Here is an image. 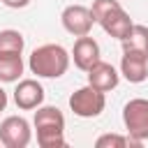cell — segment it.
Wrapping results in <instances>:
<instances>
[{
  "instance_id": "obj_1",
  "label": "cell",
  "mask_w": 148,
  "mask_h": 148,
  "mask_svg": "<svg viewBox=\"0 0 148 148\" xmlns=\"http://www.w3.org/2000/svg\"><path fill=\"white\" fill-rule=\"evenodd\" d=\"M69 53L65 46L60 44H42L32 51L28 67L32 74L42 76V79H60L67 67H69Z\"/></svg>"
},
{
  "instance_id": "obj_2",
  "label": "cell",
  "mask_w": 148,
  "mask_h": 148,
  "mask_svg": "<svg viewBox=\"0 0 148 148\" xmlns=\"http://www.w3.org/2000/svg\"><path fill=\"white\" fill-rule=\"evenodd\" d=\"M123 123L127 130V136L141 146L148 139V99L134 97L123 106Z\"/></svg>"
},
{
  "instance_id": "obj_3",
  "label": "cell",
  "mask_w": 148,
  "mask_h": 148,
  "mask_svg": "<svg viewBox=\"0 0 148 148\" xmlns=\"http://www.w3.org/2000/svg\"><path fill=\"white\" fill-rule=\"evenodd\" d=\"M104 106H106V92L92 86H83L69 95V109L79 118H97L104 111Z\"/></svg>"
},
{
  "instance_id": "obj_4",
  "label": "cell",
  "mask_w": 148,
  "mask_h": 148,
  "mask_svg": "<svg viewBox=\"0 0 148 148\" xmlns=\"http://www.w3.org/2000/svg\"><path fill=\"white\" fill-rule=\"evenodd\" d=\"M30 139H32V130L23 116H7L0 123V143L5 148H25Z\"/></svg>"
},
{
  "instance_id": "obj_5",
  "label": "cell",
  "mask_w": 148,
  "mask_h": 148,
  "mask_svg": "<svg viewBox=\"0 0 148 148\" xmlns=\"http://www.w3.org/2000/svg\"><path fill=\"white\" fill-rule=\"evenodd\" d=\"M60 21H62V28L74 37L90 35L92 23H95V18L90 14V7H86V5H67L60 14Z\"/></svg>"
},
{
  "instance_id": "obj_6",
  "label": "cell",
  "mask_w": 148,
  "mask_h": 148,
  "mask_svg": "<svg viewBox=\"0 0 148 148\" xmlns=\"http://www.w3.org/2000/svg\"><path fill=\"white\" fill-rule=\"evenodd\" d=\"M14 104L21 111H32L44 104V86L37 79H21L14 88Z\"/></svg>"
},
{
  "instance_id": "obj_7",
  "label": "cell",
  "mask_w": 148,
  "mask_h": 148,
  "mask_svg": "<svg viewBox=\"0 0 148 148\" xmlns=\"http://www.w3.org/2000/svg\"><path fill=\"white\" fill-rule=\"evenodd\" d=\"M86 74H88V86H92V88H97V90H102V92H109V90H113V88L120 83V72H118L111 62H104L102 58H99Z\"/></svg>"
},
{
  "instance_id": "obj_8",
  "label": "cell",
  "mask_w": 148,
  "mask_h": 148,
  "mask_svg": "<svg viewBox=\"0 0 148 148\" xmlns=\"http://www.w3.org/2000/svg\"><path fill=\"white\" fill-rule=\"evenodd\" d=\"M102 28H104V32L106 35H111V37H116V39H125L127 37V32L132 30V25H134V21L130 18V14L123 9V5H118V7H113V9H109L99 21H97Z\"/></svg>"
},
{
  "instance_id": "obj_9",
  "label": "cell",
  "mask_w": 148,
  "mask_h": 148,
  "mask_svg": "<svg viewBox=\"0 0 148 148\" xmlns=\"http://www.w3.org/2000/svg\"><path fill=\"white\" fill-rule=\"evenodd\" d=\"M69 58L74 60V65H76L81 72H88V69L99 60V44H97L92 37L83 35V37H79V39L74 42V49H72V56H69Z\"/></svg>"
},
{
  "instance_id": "obj_10",
  "label": "cell",
  "mask_w": 148,
  "mask_h": 148,
  "mask_svg": "<svg viewBox=\"0 0 148 148\" xmlns=\"http://www.w3.org/2000/svg\"><path fill=\"white\" fill-rule=\"evenodd\" d=\"M120 74L130 83H143L148 79V58L136 51H123L120 58Z\"/></svg>"
},
{
  "instance_id": "obj_11",
  "label": "cell",
  "mask_w": 148,
  "mask_h": 148,
  "mask_svg": "<svg viewBox=\"0 0 148 148\" xmlns=\"http://www.w3.org/2000/svg\"><path fill=\"white\" fill-rule=\"evenodd\" d=\"M35 130H65V116L58 106H44L39 104L32 118Z\"/></svg>"
},
{
  "instance_id": "obj_12",
  "label": "cell",
  "mask_w": 148,
  "mask_h": 148,
  "mask_svg": "<svg viewBox=\"0 0 148 148\" xmlns=\"http://www.w3.org/2000/svg\"><path fill=\"white\" fill-rule=\"evenodd\" d=\"M23 58L21 53H0V81L2 83H14L23 74Z\"/></svg>"
},
{
  "instance_id": "obj_13",
  "label": "cell",
  "mask_w": 148,
  "mask_h": 148,
  "mask_svg": "<svg viewBox=\"0 0 148 148\" xmlns=\"http://www.w3.org/2000/svg\"><path fill=\"white\" fill-rule=\"evenodd\" d=\"M120 44H123V51H136L148 58V25L134 23L132 30L127 32V37L120 39Z\"/></svg>"
},
{
  "instance_id": "obj_14",
  "label": "cell",
  "mask_w": 148,
  "mask_h": 148,
  "mask_svg": "<svg viewBox=\"0 0 148 148\" xmlns=\"http://www.w3.org/2000/svg\"><path fill=\"white\" fill-rule=\"evenodd\" d=\"M25 39L18 30H0V53H23Z\"/></svg>"
},
{
  "instance_id": "obj_15",
  "label": "cell",
  "mask_w": 148,
  "mask_h": 148,
  "mask_svg": "<svg viewBox=\"0 0 148 148\" xmlns=\"http://www.w3.org/2000/svg\"><path fill=\"white\" fill-rule=\"evenodd\" d=\"M37 143L42 148H65V130H37Z\"/></svg>"
},
{
  "instance_id": "obj_16",
  "label": "cell",
  "mask_w": 148,
  "mask_h": 148,
  "mask_svg": "<svg viewBox=\"0 0 148 148\" xmlns=\"http://www.w3.org/2000/svg\"><path fill=\"white\" fill-rule=\"evenodd\" d=\"M125 146H136V143L123 134H102L95 141V148H125Z\"/></svg>"
},
{
  "instance_id": "obj_17",
  "label": "cell",
  "mask_w": 148,
  "mask_h": 148,
  "mask_svg": "<svg viewBox=\"0 0 148 148\" xmlns=\"http://www.w3.org/2000/svg\"><path fill=\"white\" fill-rule=\"evenodd\" d=\"M120 2L118 0H92V7H90V14H92V18H95V23L109 12V9H113V7H118Z\"/></svg>"
},
{
  "instance_id": "obj_18",
  "label": "cell",
  "mask_w": 148,
  "mask_h": 148,
  "mask_svg": "<svg viewBox=\"0 0 148 148\" xmlns=\"http://www.w3.org/2000/svg\"><path fill=\"white\" fill-rule=\"evenodd\" d=\"M5 7H12V9H23L30 5V0H0Z\"/></svg>"
},
{
  "instance_id": "obj_19",
  "label": "cell",
  "mask_w": 148,
  "mask_h": 148,
  "mask_svg": "<svg viewBox=\"0 0 148 148\" xmlns=\"http://www.w3.org/2000/svg\"><path fill=\"white\" fill-rule=\"evenodd\" d=\"M7 102H9V99H7V92H5L2 88H0V113H2L5 109H7Z\"/></svg>"
}]
</instances>
